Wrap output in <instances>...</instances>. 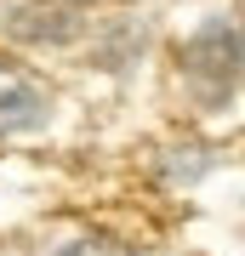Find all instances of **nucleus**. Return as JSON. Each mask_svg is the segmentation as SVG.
<instances>
[{"mask_svg": "<svg viewBox=\"0 0 245 256\" xmlns=\"http://www.w3.org/2000/svg\"><path fill=\"white\" fill-rule=\"evenodd\" d=\"M239 68H245V34L228 18H211L200 34L182 46V74H188V86L205 102H222L228 92H234Z\"/></svg>", "mask_w": 245, "mask_h": 256, "instance_id": "nucleus-1", "label": "nucleus"}, {"mask_svg": "<svg viewBox=\"0 0 245 256\" xmlns=\"http://www.w3.org/2000/svg\"><path fill=\"white\" fill-rule=\"evenodd\" d=\"M46 114H52V97L35 74L0 63V137H23V131H40Z\"/></svg>", "mask_w": 245, "mask_h": 256, "instance_id": "nucleus-2", "label": "nucleus"}, {"mask_svg": "<svg viewBox=\"0 0 245 256\" xmlns=\"http://www.w3.org/2000/svg\"><path fill=\"white\" fill-rule=\"evenodd\" d=\"M57 256H137L131 245H120V239H103V234H86V239H69Z\"/></svg>", "mask_w": 245, "mask_h": 256, "instance_id": "nucleus-3", "label": "nucleus"}]
</instances>
